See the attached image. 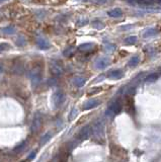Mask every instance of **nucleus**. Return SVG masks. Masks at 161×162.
I'll return each instance as SVG.
<instances>
[{"label": "nucleus", "instance_id": "3", "mask_svg": "<svg viewBox=\"0 0 161 162\" xmlns=\"http://www.w3.org/2000/svg\"><path fill=\"white\" fill-rule=\"evenodd\" d=\"M50 70L53 75L61 76L63 74V72H64L62 62L59 60H52L50 63Z\"/></svg>", "mask_w": 161, "mask_h": 162}, {"label": "nucleus", "instance_id": "34", "mask_svg": "<svg viewBox=\"0 0 161 162\" xmlns=\"http://www.w3.org/2000/svg\"><path fill=\"white\" fill-rule=\"evenodd\" d=\"M3 1H5V0H0V3H2Z\"/></svg>", "mask_w": 161, "mask_h": 162}, {"label": "nucleus", "instance_id": "16", "mask_svg": "<svg viewBox=\"0 0 161 162\" xmlns=\"http://www.w3.org/2000/svg\"><path fill=\"white\" fill-rule=\"evenodd\" d=\"M158 33V31L156 29H147L143 33V38H150L155 36L156 34Z\"/></svg>", "mask_w": 161, "mask_h": 162}, {"label": "nucleus", "instance_id": "33", "mask_svg": "<svg viewBox=\"0 0 161 162\" xmlns=\"http://www.w3.org/2000/svg\"><path fill=\"white\" fill-rule=\"evenodd\" d=\"M3 71V66H2V64H0V73Z\"/></svg>", "mask_w": 161, "mask_h": 162}, {"label": "nucleus", "instance_id": "7", "mask_svg": "<svg viewBox=\"0 0 161 162\" xmlns=\"http://www.w3.org/2000/svg\"><path fill=\"white\" fill-rule=\"evenodd\" d=\"M109 64H111V59L107 58V57H100V58H98L95 61L94 67L98 70H102L105 69Z\"/></svg>", "mask_w": 161, "mask_h": 162}, {"label": "nucleus", "instance_id": "22", "mask_svg": "<svg viewBox=\"0 0 161 162\" xmlns=\"http://www.w3.org/2000/svg\"><path fill=\"white\" fill-rule=\"evenodd\" d=\"M125 44L126 45H134L135 43L137 42V37H134V36H131V37H128L127 39H125Z\"/></svg>", "mask_w": 161, "mask_h": 162}, {"label": "nucleus", "instance_id": "32", "mask_svg": "<svg viewBox=\"0 0 161 162\" xmlns=\"http://www.w3.org/2000/svg\"><path fill=\"white\" fill-rule=\"evenodd\" d=\"M133 27H134V25L133 24H129V25H126V27H121V29L126 31V29H133Z\"/></svg>", "mask_w": 161, "mask_h": 162}, {"label": "nucleus", "instance_id": "5", "mask_svg": "<svg viewBox=\"0 0 161 162\" xmlns=\"http://www.w3.org/2000/svg\"><path fill=\"white\" fill-rule=\"evenodd\" d=\"M123 108V104L120 101H114L113 103L109 105V110L105 112V116L107 117H112L115 116V115H118V112H121Z\"/></svg>", "mask_w": 161, "mask_h": 162}, {"label": "nucleus", "instance_id": "6", "mask_svg": "<svg viewBox=\"0 0 161 162\" xmlns=\"http://www.w3.org/2000/svg\"><path fill=\"white\" fill-rule=\"evenodd\" d=\"M64 101V93H63L62 90L60 89H57L54 93H53V96H52V101L53 104L55 105V108H58L61 103Z\"/></svg>", "mask_w": 161, "mask_h": 162}, {"label": "nucleus", "instance_id": "11", "mask_svg": "<svg viewBox=\"0 0 161 162\" xmlns=\"http://www.w3.org/2000/svg\"><path fill=\"white\" fill-rule=\"evenodd\" d=\"M37 45L41 50H48L51 48V43L48 40L43 39V38H39L37 40Z\"/></svg>", "mask_w": 161, "mask_h": 162}, {"label": "nucleus", "instance_id": "19", "mask_svg": "<svg viewBox=\"0 0 161 162\" xmlns=\"http://www.w3.org/2000/svg\"><path fill=\"white\" fill-rule=\"evenodd\" d=\"M157 78H158L157 74H150V75H148L147 77L145 78V82L147 83V84H151V83L155 82V81L157 80Z\"/></svg>", "mask_w": 161, "mask_h": 162}, {"label": "nucleus", "instance_id": "20", "mask_svg": "<svg viewBox=\"0 0 161 162\" xmlns=\"http://www.w3.org/2000/svg\"><path fill=\"white\" fill-rule=\"evenodd\" d=\"M77 115H78V110L76 108H72V110H71V112L69 114V117H68V121L69 122H71V121H73L74 119L77 117Z\"/></svg>", "mask_w": 161, "mask_h": 162}, {"label": "nucleus", "instance_id": "26", "mask_svg": "<svg viewBox=\"0 0 161 162\" xmlns=\"http://www.w3.org/2000/svg\"><path fill=\"white\" fill-rule=\"evenodd\" d=\"M26 44V40L24 39L23 36H20V37L16 39V45L17 46H24Z\"/></svg>", "mask_w": 161, "mask_h": 162}, {"label": "nucleus", "instance_id": "29", "mask_svg": "<svg viewBox=\"0 0 161 162\" xmlns=\"http://www.w3.org/2000/svg\"><path fill=\"white\" fill-rule=\"evenodd\" d=\"M93 27H95V29H101L105 27V25H103V23H101L100 21H94V22H93Z\"/></svg>", "mask_w": 161, "mask_h": 162}, {"label": "nucleus", "instance_id": "12", "mask_svg": "<svg viewBox=\"0 0 161 162\" xmlns=\"http://www.w3.org/2000/svg\"><path fill=\"white\" fill-rule=\"evenodd\" d=\"M107 77H109V79H115V80L116 79H121V78L124 77V72L120 69L113 70V71H111L109 74H107Z\"/></svg>", "mask_w": 161, "mask_h": 162}, {"label": "nucleus", "instance_id": "21", "mask_svg": "<svg viewBox=\"0 0 161 162\" xmlns=\"http://www.w3.org/2000/svg\"><path fill=\"white\" fill-rule=\"evenodd\" d=\"M25 146H26V141H23L20 143V145H17V146L14 148V152H16V153H20V152H22V150H24V148H25Z\"/></svg>", "mask_w": 161, "mask_h": 162}, {"label": "nucleus", "instance_id": "30", "mask_svg": "<svg viewBox=\"0 0 161 162\" xmlns=\"http://www.w3.org/2000/svg\"><path fill=\"white\" fill-rule=\"evenodd\" d=\"M85 23H87V18H83V20H82V18H81V20H80L77 22V25H79V27H82V25L85 24Z\"/></svg>", "mask_w": 161, "mask_h": 162}, {"label": "nucleus", "instance_id": "8", "mask_svg": "<svg viewBox=\"0 0 161 162\" xmlns=\"http://www.w3.org/2000/svg\"><path fill=\"white\" fill-rule=\"evenodd\" d=\"M92 133V129L90 126H85L83 127L81 130H80L79 134H78V138H79L80 141H83V140H86L90 137Z\"/></svg>", "mask_w": 161, "mask_h": 162}, {"label": "nucleus", "instance_id": "4", "mask_svg": "<svg viewBox=\"0 0 161 162\" xmlns=\"http://www.w3.org/2000/svg\"><path fill=\"white\" fill-rule=\"evenodd\" d=\"M42 125H43V118H42V115L40 112H37L35 115L33 119V123H31V131L33 134H36L41 130Z\"/></svg>", "mask_w": 161, "mask_h": 162}, {"label": "nucleus", "instance_id": "1", "mask_svg": "<svg viewBox=\"0 0 161 162\" xmlns=\"http://www.w3.org/2000/svg\"><path fill=\"white\" fill-rule=\"evenodd\" d=\"M92 133H93V139L95 142L102 144L105 142V125L102 122L98 121L94 124L92 128Z\"/></svg>", "mask_w": 161, "mask_h": 162}, {"label": "nucleus", "instance_id": "2", "mask_svg": "<svg viewBox=\"0 0 161 162\" xmlns=\"http://www.w3.org/2000/svg\"><path fill=\"white\" fill-rule=\"evenodd\" d=\"M29 79L31 81V84L33 87L38 86L42 79V70L40 66H36L29 72Z\"/></svg>", "mask_w": 161, "mask_h": 162}, {"label": "nucleus", "instance_id": "18", "mask_svg": "<svg viewBox=\"0 0 161 162\" xmlns=\"http://www.w3.org/2000/svg\"><path fill=\"white\" fill-rule=\"evenodd\" d=\"M140 62V57L139 56H134L133 58L130 59V61L128 62V66L129 67H136L138 65V63Z\"/></svg>", "mask_w": 161, "mask_h": 162}, {"label": "nucleus", "instance_id": "24", "mask_svg": "<svg viewBox=\"0 0 161 162\" xmlns=\"http://www.w3.org/2000/svg\"><path fill=\"white\" fill-rule=\"evenodd\" d=\"M105 50L107 51V53H113L114 51L116 50V46L115 45H113V44H105Z\"/></svg>", "mask_w": 161, "mask_h": 162}, {"label": "nucleus", "instance_id": "15", "mask_svg": "<svg viewBox=\"0 0 161 162\" xmlns=\"http://www.w3.org/2000/svg\"><path fill=\"white\" fill-rule=\"evenodd\" d=\"M86 82V79L82 76H77L73 79V84L75 85L76 87H82Z\"/></svg>", "mask_w": 161, "mask_h": 162}, {"label": "nucleus", "instance_id": "14", "mask_svg": "<svg viewBox=\"0 0 161 162\" xmlns=\"http://www.w3.org/2000/svg\"><path fill=\"white\" fill-rule=\"evenodd\" d=\"M107 14H109V16H111V17L118 18L123 15V11L120 9V8H115V9L109 10V11L107 12Z\"/></svg>", "mask_w": 161, "mask_h": 162}, {"label": "nucleus", "instance_id": "25", "mask_svg": "<svg viewBox=\"0 0 161 162\" xmlns=\"http://www.w3.org/2000/svg\"><path fill=\"white\" fill-rule=\"evenodd\" d=\"M2 31L5 34H7V35H12V34L15 31V29H14L12 25H9V27H6L5 29H2Z\"/></svg>", "mask_w": 161, "mask_h": 162}, {"label": "nucleus", "instance_id": "27", "mask_svg": "<svg viewBox=\"0 0 161 162\" xmlns=\"http://www.w3.org/2000/svg\"><path fill=\"white\" fill-rule=\"evenodd\" d=\"M102 90V87H94V88H90L88 91V95H93L95 93H98Z\"/></svg>", "mask_w": 161, "mask_h": 162}, {"label": "nucleus", "instance_id": "23", "mask_svg": "<svg viewBox=\"0 0 161 162\" xmlns=\"http://www.w3.org/2000/svg\"><path fill=\"white\" fill-rule=\"evenodd\" d=\"M51 139V133L50 132H48V133L46 134V135H44L43 137H42V139H41V146H43V145H45L47 142H49V140Z\"/></svg>", "mask_w": 161, "mask_h": 162}, {"label": "nucleus", "instance_id": "13", "mask_svg": "<svg viewBox=\"0 0 161 162\" xmlns=\"http://www.w3.org/2000/svg\"><path fill=\"white\" fill-rule=\"evenodd\" d=\"M94 47H95L94 44H92V43H86V44L80 45V46L78 47V50L81 51V52L88 53V52H91V51H93Z\"/></svg>", "mask_w": 161, "mask_h": 162}, {"label": "nucleus", "instance_id": "31", "mask_svg": "<svg viewBox=\"0 0 161 162\" xmlns=\"http://www.w3.org/2000/svg\"><path fill=\"white\" fill-rule=\"evenodd\" d=\"M36 154H37V152H36V151H33V152L29 154V156L26 158V160H33V159L36 157Z\"/></svg>", "mask_w": 161, "mask_h": 162}, {"label": "nucleus", "instance_id": "10", "mask_svg": "<svg viewBox=\"0 0 161 162\" xmlns=\"http://www.w3.org/2000/svg\"><path fill=\"white\" fill-rule=\"evenodd\" d=\"M125 105H126V110L127 112L133 115L135 112V108H134V101H133L132 96H128L126 98V101H125Z\"/></svg>", "mask_w": 161, "mask_h": 162}, {"label": "nucleus", "instance_id": "9", "mask_svg": "<svg viewBox=\"0 0 161 162\" xmlns=\"http://www.w3.org/2000/svg\"><path fill=\"white\" fill-rule=\"evenodd\" d=\"M99 104H100V101H98V99H94V98L89 99V101L84 102L83 110H91V108H96V106H98Z\"/></svg>", "mask_w": 161, "mask_h": 162}, {"label": "nucleus", "instance_id": "17", "mask_svg": "<svg viewBox=\"0 0 161 162\" xmlns=\"http://www.w3.org/2000/svg\"><path fill=\"white\" fill-rule=\"evenodd\" d=\"M75 52H76V49L73 48V47H70V48H67L66 50H64L63 55H64L65 57H68V58H70V57L74 56Z\"/></svg>", "mask_w": 161, "mask_h": 162}, {"label": "nucleus", "instance_id": "28", "mask_svg": "<svg viewBox=\"0 0 161 162\" xmlns=\"http://www.w3.org/2000/svg\"><path fill=\"white\" fill-rule=\"evenodd\" d=\"M10 48L9 44L7 43H0V52H3V51H6Z\"/></svg>", "mask_w": 161, "mask_h": 162}]
</instances>
